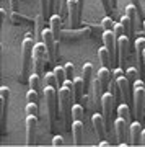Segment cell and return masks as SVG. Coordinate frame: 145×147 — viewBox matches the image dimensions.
Wrapping results in <instances>:
<instances>
[{
  "label": "cell",
  "mask_w": 145,
  "mask_h": 147,
  "mask_svg": "<svg viewBox=\"0 0 145 147\" xmlns=\"http://www.w3.org/2000/svg\"><path fill=\"white\" fill-rule=\"evenodd\" d=\"M142 124L140 121H134L129 124V139L132 142V146H140L142 144Z\"/></svg>",
  "instance_id": "2e32d148"
},
{
  "label": "cell",
  "mask_w": 145,
  "mask_h": 147,
  "mask_svg": "<svg viewBox=\"0 0 145 147\" xmlns=\"http://www.w3.org/2000/svg\"><path fill=\"white\" fill-rule=\"evenodd\" d=\"M98 146H99V147H109V146H111V142H108L106 139H103V141L99 142Z\"/></svg>",
  "instance_id": "ee69618b"
},
{
  "label": "cell",
  "mask_w": 145,
  "mask_h": 147,
  "mask_svg": "<svg viewBox=\"0 0 145 147\" xmlns=\"http://www.w3.org/2000/svg\"><path fill=\"white\" fill-rule=\"evenodd\" d=\"M57 100H59V90L54 87H44V101L49 111V129L56 127V113H57Z\"/></svg>",
  "instance_id": "3957f363"
},
{
  "label": "cell",
  "mask_w": 145,
  "mask_h": 147,
  "mask_svg": "<svg viewBox=\"0 0 145 147\" xmlns=\"http://www.w3.org/2000/svg\"><path fill=\"white\" fill-rule=\"evenodd\" d=\"M101 3H103V7H104V11L106 13H111L113 11V5H111V0H101Z\"/></svg>",
  "instance_id": "60d3db41"
},
{
  "label": "cell",
  "mask_w": 145,
  "mask_h": 147,
  "mask_svg": "<svg viewBox=\"0 0 145 147\" xmlns=\"http://www.w3.org/2000/svg\"><path fill=\"white\" fill-rule=\"evenodd\" d=\"M134 49H135V57L139 62V69L142 75L145 77V61H144V53H145V38L140 36L134 41Z\"/></svg>",
  "instance_id": "8fae6325"
},
{
  "label": "cell",
  "mask_w": 145,
  "mask_h": 147,
  "mask_svg": "<svg viewBox=\"0 0 145 147\" xmlns=\"http://www.w3.org/2000/svg\"><path fill=\"white\" fill-rule=\"evenodd\" d=\"M10 7L13 11H18V7H20V0H10Z\"/></svg>",
  "instance_id": "7bdbcfd3"
},
{
  "label": "cell",
  "mask_w": 145,
  "mask_h": 147,
  "mask_svg": "<svg viewBox=\"0 0 145 147\" xmlns=\"http://www.w3.org/2000/svg\"><path fill=\"white\" fill-rule=\"evenodd\" d=\"M114 129H116L119 144L124 142V141H127V137H129V123H127V121L117 116V119L114 121Z\"/></svg>",
  "instance_id": "9a60e30c"
},
{
  "label": "cell",
  "mask_w": 145,
  "mask_h": 147,
  "mask_svg": "<svg viewBox=\"0 0 145 147\" xmlns=\"http://www.w3.org/2000/svg\"><path fill=\"white\" fill-rule=\"evenodd\" d=\"M28 84H30V88L39 92V90H41V75H39V74H36V72H33L31 75H30Z\"/></svg>",
  "instance_id": "83f0119b"
},
{
  "label": "cell",
  "mask_w": 145,
  "mask_h": 147,
  "mask_svg": "<svg viewBox=\"0 0 145 147\" xmlns=\"http://www.w3.org/2000/svg\"><path fill=\"white\" fill-rule=\"evenodd\" d=\"M144 8H145V7H144Z\"/></svg>",
  "instance_id": "f907efd6"
},
{
  "label": "cell",
  "mask_w": 145,
  "mask_h": 147,
  "mask_svg": "<svg viewBox=\"0 0 145 147\" xmlns=\"http://www.w3.org/2000/svg\"><path fill=\"white\" fill-rule=\"evenodd\" d=\"M87 34H90V30L73 31V28H72V30H64V31H62V36L67 38V39H70V38H82V36H87Z\"/></svg>",
  "instance_id": "484cf974"
},
{
  "label": "cell",
  "mask_w": 145,
  "mask_h": 147,
  "mask_svg": "<svg viewBox=\"0 0 145 147\" xmlns=\"http://www.w3.org/2000/svg\"><path fill=\"white\" fill-rule=\"evenodd\" d=\"M91 75H93V65L91 62H85L82 67V77H83V82H85V90L88 93V90L91 88Z\"/></svg>",
  "instance_id": "ffe728a7"
},
{
  "label": "cell",
  "mask_w": 145,
  "mask_h": 147,
  "mask_svg": "<svg viewBox=\"0 0 145 147\" xmlns=\"http://www.w3.org/2000/svg\"><path fill=\"white\" fill-rule=\"evenodd\" d=\"M78 3H80V8H82V11H83V3H85V0H78Z\"/></svg>",
  "instance_id": "7dc6e473"
},
{
  "label": "cell",
  "mask_w": 145,
  "mask_h": 147,
  "mask_svg": "<svg viewBox=\"0 0 145 147\" xmlns=\"http://www.w3.org/2000/svg\"><path fill=\"white\" fill-rule=\"evenodd\" d=\"M101 23H103V28H104V30H113V28H114V21H113V18H111L109 15L104 16Z\"/></svg>",
  "instance_id": "ab89813d"
},
{
  "label": "cell",
  "mask_w": 145,
  "mask_h": 147,
  "mask_svg": "<svg viewBox=\"0 0 145 147\" xmlns=\"http://www.w3.org/2000/svg\"><path fill=\"white\" fill-rule=\"evenodd\" d=\"M91 88H93V100H95L93 103L98 105V103H101V98H103V93H104V88H103V85H101L98 77L91 82Z\"/></svg>",
  "instance_id": "7402d4cb"
},
{
  "label": "cell",
  "mask_w": 145,
  "mask_h": 147,
  "mask_svg": "<svg viewBox=\"0 0 145 147\" xmlns=\"http://www.w3.org/2000/svg\"><path fill=\"white\" fill-rule=\"evenodd\" d=\"M75 100V93H73V87H67L62 85L59 88V106L62 111L64 121H65V126L67 129H70V118H72V101Z\"/></svg>",
  "instance_id": "7a4b0ae2"
},
{
  "label": "cell",
  "mask_w": 145,
  "mask_h": 147,
  "mask_svg": "<svg viewBox=\"0 0 145 147\" xmlns=\"http://www.w3.org/2000/svg\"><path fill=\"white\" fill-rule=\"evenodd\" d=\"M60 7H62V0H49V8L56 10L57 13H60Z\"/></svg>",
  "instance_id": "f35d334b"
},
{
  "label": "cell",
  "mask_w": 145,
  "mask_h": 147,
  "mask_svg": "<svg viewBox=\"0 0 145 147\" xmlns=\"http://www.w3.org/2000/svg\"><path fill=\"white\" fill-rule=\"evenodd\" d=\"M36 129H38V116H26V144L31 146L34 144V137H36Z\"/></svg>",
  "instance_id": "4fadbf2b"
},
{
  "label": "cell",
  "mask_w": 145,
  "mask_h": 147,
  "mask_svg": "<svg viewBox=\"0 0 145 147\" xmlns=\"http://www.w3.org/2000/svg\"><path fill=\"white\" fill-rule=\"evenodd\" d=\"M47 47L44 42H36L34 44V49H33V61H34V69H33V72H36L41 75L44 72V65L47 64Z\"/></svg>",
  "instance_id": "5b68a950"
},
{
  "label": "cell",
  "mask_w": 145,
  "mask_h": 147,
  "mask_svg": "<svg viewBox=\"0 0 145 147\" xmlns=\"http://www.w3.org/2000/svg\"><path fill=\"white\" fill-rule=\"evenodd\" d=\"M83 116H85V108H83L80 103H75L72 106V118L73 119H82L83 121Z\"/></svg>",
  "instance_id": "f546056e"
},
{
  "label": "cell",
  "mask_w": 145,
  "mask_h": 147,
  "mask_svg": "<svg viewBox=\"0 0 145 147\" xmlns=\"http://www.w3.org/2000/svg\"><path fill=\"white\" fill-rule=\"evenodd\" d=\"M41 2V15L44 18H47V15L51 13V8H49V0H39Z\"/></svg>",
  "instance_id": "8d00e7d4"
},
{
  "label": "cell",
  "mask_w": 145,
  "mask_h": 147,
  "mask_svg": "<svg viewBox=\"0 0 145 147\" xmlns=\"http://www.w3.org/2000/svg\"><path fill=\"white\" fill-rule=\"evenodd\" d=\"M130 51V39L127 34L117 38V59H119L121 65H124V62L127 61V56H129Z\"/></svg>",
  "instance_id": "30bf717a"
},
{
  "label": "cell",
  "mask_w": 145,
  "mask_h": 147,
  "mask_svg": "<svg viewBox=\"0 0 145 147\" xmlns=\"http://www.w3.org/2000/svg\"><path fill=\"white\" fill-rule=\"evenodd\" d=\"M38 98H39V92H36L33 88L28 90V93H26V101L28 103H38Z\"/></svg>",
  "instance_id": "1f68e13d"
},
{
  "label": "cell",
  "mask_w": 145,
  "mask_h": 147,
  "mask_svg": "<svg viewBox=\"0 0 145 147\" xmlns=\"http://www.w3.org/2000/svg\"><path fill=\"white\" fill-rule=\"evenodd\" d=\"M142 144H144V146H145V129H144V131H142Z\"/></svg>",
  "instance_id": "f6af8a7d"
},
{
  "label": "cell",
  "mask_w": 145,
  "mask_h": 147,
  "mask_svg": "<svg viewBox=\"0 0 145 147\" xmlns=\"http://www.w3.org/2000/svg\"><path fill=\"white\" fill-rule=\"evenodd\" d=\"M38 111H39V108H38V103H28V105H26V116H28V115L38 116Z\"/></svg>",
  "instance_id": "836d02e7"
},
{
  "label": "cell",
  "mask_w": 145,
  "mask_h": 147,
  "mask_svg": "<svg viewBox=\"0 0 145 147\" xmlns=\"http://www.w3.org/2000/svg\"><path fill=\"white\" fill-rule=\"evenodd\" d=\"M49 25H51V30H52V33H54L56 39L59 41V39L62 38V25H64V18L60 16V13H54V15H51V18H49Z\"/></svg>",
  "instance_id": "e0dca14e"
},
{
  "label": "cell",
  "mask_w": 145,
  "mask_h": 147,
  "mask_svg": "<svg viewBox=\"0 0 145 147\" xmlns=\"http://www.w3.org/2000/svg\"><path fill=\"white\" fill-rule=\"evenodd\" d=\"M44 87H54V88H57V90L60 88L59 80H57L54 70H52V72H46V74H44Z\"/></svg>",
  "instance_id": "cb8c5ba5"
},
{
  "label": "cell",
  "mask_w": 145,
  "mask_h": 147,
  "mask_svg": "<svg viewBox=\"0 0 145 147\" xmlns=\"http://www.w3.org/2000/svg\"><path fill=\"white\" fill-rule=\"evenodd\" d=\"M132 2V5H135V8H137V13H139V20L140 21H144L145 18H144V15H145V8H144V5L140 3V0H130Z\"/></svg>",
  "instance_id": "d6a6232c"
},
{
  "label": "cell",
  "mask_w": 145,
  "mask_h": 147,
  "mask_svg": "<svg viewBox=\"0 0 145 147\" xmlns=\"http://www.w3.org/2000/svg\"><path fill=\"white\" fill-rule=\"evenodd\" d=\"M44 20H46V18H44L42 15H39L36 18V34H38V38H41V34H42V30H44V28H42V25H44L42 21Z\"/></svg>",
  "instance_id": "d590c367"
},
{
  "label": "cell",
  "mask_w": 145,
  "mask_h": 147,
  "mask_svg": "<svg viewBox=\"0 0 145 147\" xmlns=\"http://www.w3.org/2000/svg\"><path fill=\"white\" fill-rule=\"evenodd\" d=\"M114 103H116V96H114L111 92H104L103 98H101V106H103V116H104V121H106L108 126H109V123H111Z\"/></svg>",
  "instance_id": "ba28073f"
},
{
  "label": "cell",
  "mask_w": 145,
  "mask_h": 147,
  "mask_svg": "<svg viewBox=\"0 0 145 147\" xmlns=\"http://www.w3.org/2000/svg\"><path fill=\"white\" fill-rule=\"evenodd\" d=\"M91 124H93L95 132H96L99 141L106 139V121H104V116L99 115V113H93L91 115Z\"/></svg>",
  "instance_id": "7c38bea8"
},
{
  "label": "cell",
  "mask_w": 145,
  "mask_h": 147,
  "mask_svg": "<svg viewBox=\"0 0 145 147\" xmlns=\"http://www.w3.org/2000/svg\"><path fill=\"white\" fill-rule=\"evenodd\" d=\"M65 74H67V79H70V80H73L75 79V67H73V64L72 62H67L65 65Z\"/></svg>",
  "instance_id": "e575fe53"
},
{
  "label": "cell",
  "mask_w": 145,
  "mask_h": 147,
  "mask_svg": "<svg viewBox=\"0 0 145 147\" xmlns=\"http://www.w3.org/2000/svg\"><path fill=\"white\" fill-rule=\"evenodd\" d=\"M117 116L122 118V119H126L130 124V108H129L127 103H121V105L117 106Z\"/></svg>",
  "instance_id": "d4e9b609"
},
{
  "label": "cell",
  "mask_w": 145,
  "mask_h": 147,
  "mask_svg": "<svg viewBox=\"0 0 145 147\" xmlns=\"http://www.w3.org/2000/svg\"><path fill=\"white\" fill-rule=\"evenodd\" d=\"M62 144H64L62 136H54L52 137V146H62Z\"/></svg>",
  "instance_id": "b9f144b4"
},
{
  "label": "cell",
  "mask_w": 145,
  "mask_h": 147,
  "mask_svg": "<svg viewBox=\"0 0 145 147\" xmlns=\"http://www.w3.org/2000/svg\"><path fill=\"white\" fill-rule=\"evenodd\" d=\"M132 100H134L135 116L142 118L145 111V84L139 79L135 80V84L132 85Z\"/></svg>",
  "instance_id": "277c9868"
},
{
  "label": "cell",
  "mask_w": 145,
  "mask_h": 147,
  "mask_svg": "<svg viewBox=\"0 0 145 147\" xmlns=\"http://www.w3.org/2000/svg\"><path fill=\"white\" fill-rule=\"evenodd\" d=\"M33 49H34V42H33V33H28L21 42V57H23V64H21V82H28L31 70L34 69V61H33Z\"/></svg>",
  "instance_id": "6da1fadb"
},
{
  "label": "cell",
  "mask_w": 145,
  "mask_h": 147,
  "mask_svg": "<svg viewBox=\"0 0 145 147\" xmlns=\"http://www.w3.org/2000/svg\"><path fill=\"white\" fill-rule=\"evenodd\" d=\"M41 41L46 44L47 47V53H49V61L51 62H54L57 57V39L56 36H54V33H52V30L49 28V30H42V34H41Z\"/></svg>",
  "instance_id": "8992f818"
},
{
  "label": "cell",
  "mask_w": 145,
  "mask_h": 147,
  "mask_svg": "<svg viewBox=\"0 0 145 147\" xmlns=\"http://www.w3.org/2000/svg\"><path fill=\"white\" fill-rule=\"evenodd\" d=\"M73 93H75V101H82L83 95L87 93L83 77H75L73 79Z\"/></svg>",
  "instance_id": "44dd1931"
},
{
  "label": "cell",
  "mask_w": 145,
  "mask_h": 147,
  "mask_svg": "<svg viewBox=\"0 0 145 147\" xmlns=\"http://www.w3.org/2000/svg\"><path fill=\"white\" fill-rule=\"evenodd\" d=\"M126 77H127V80H129V84H130V87L135 84V80L139 79V70L135 67H130V69H127V72H126Z\"/></svg>",
  "instance_id": "4dcf8cb0"
},
{
  "label": "cell",
  "mask_w": 145,
  "mask_h": 147,
  "mask_svg": "<svg viewBox=\"0 0 145 147\" xmlns=\"http://www.w3.org/2000/svg\"><path fill=\"white\" fill-rule=\"evenodd\" d=\"M80 3L78 0H68V20H70V28H77L78 21H80Z\"/></svg>",
  "instance_id": "5bb4252c"
},
{
  "label": "cell",
  "mask_w": 145,
  "mask_h": 147,
  "mask_svg": "<svg viewBox=\"0 0 145 147\" xmlns=\"http://www.w3.org/2000/svg\"><path fill=\"white\" fill-rule=\"evenodd\" d=\"M72 134H73V142H75V146H82L83 144V121L82 119H73Z\"/></svg>",
  "instance_id": "ac0fdd59"
},
{
  "label": "cell",
  "mask_w": 145,
  "mask_h": 147,
  "mask_svg": "<svg viewBox=\"0 0 145 147\" xmlns=\"http://www.w3.org/2000/svg\"><path fill=\"white\" fill-rule=\"evenodd\" d=\"M8 100H10V88L3 85V87H0V124H2V131L3 132H5V127H7Z\"/></svg>",
  "instance_id": "52a82bcc"
},
{
  "label": "cell",
  "mask_w": 145,
  "mask_h": 147,
  "mask_svg": "<svg viewBox=\"0 0 145 147\" xmlns=\"http://www.w3.org/2000/svg\"><path fill=\"white\" fill-rule=\"evenodd\" d=\"M142 25H144V31H145V20H144V21H142Z\"/></svg>",
  "instance_id": "c3c4849f"
},
{
  "label": "cell",
  "mask_w": 145,
  "mask_h": 147,
  "mask_svg": "<svg viewBox=\"0 0 145 147\" xmlns=\"http://www.w3.org/2000/svg\"><path fill=\"white\" fill-rule=\"evenodd\" d=\"M144 61H145V53H144Z\"/></svg>",
  "instance_id": "681fc988"
},
{
  "label": "cell",
  "mask_w": 145,
  "mask_h": 147,
  "mask_svg": "<svg viewBox=\"0 0 145 147\" xmlns=\"http://www.w3.org/2000/svg\"><path fill=\"white\" fill-rule=\"evenodd\" d=\"M103 42H104V46L109 49L111 57H113V62H114L116 61V54H117V36H116V33L113 30H104Z\"/></svg>",
  "instance_id": "9c48e42d"
},
{
  "label": "cell",
  "mask_w": 145,
  "mask_h": 147,
  "mask_svg": "<svg viewBox=\"0 0 145 147\" xmlns=\"http://www.w3.org/2000/svg\"><path fill=\"white\" fill-rule=\"evenodd\" d=\"M54 74H56L57 80H59V85L62 87L64 82L67 80V74H65V67H62V65H56L54 67Z\"/></svg>",
  "instance_id": "f1b7e54d"
},
{
  "label": "cell",
  "mask_w": 145,
  "mask_h": 147,
  "mask_svg": "<svg viewBox=\"0 0 145 147\" xmlns=\"http://www.w3.org/2000/svg\"><path fill=\"white\" fill-rule=\"evenodd\" d=\"M99 79V82H101V85H103L104 92H108L109 90V84H111V79H113V72L109 70V67H101L98 70V75H96Z\"/></svg>",
  "instance_id": "d6986e66"
},
{
  "label": "cell",
  "mask_w": 145,
  "mask_h": 147,
  "mask_svg": "<svg viewBox=\"0 0 145 147\" xmlns=\"http://www.w3.org/2000/svg\"><path fill=\"white\" fill-rule=\"evenodd\" d=\"M111 5H113V8H116V5H117V0H111Z\"/></svg>",
  "instance_id": "bcb514c9"
},
{
  "label": "cell",
  "mask_w": 145,
  "mask_h": 147,
  "mask_svg": "<svg viewBox=\"0 0 145 147\" xmlns=\"http://www.w3.org/2000/svg\"><path fill=\"white\" fill-rule=\"evenodd\" d=\"M113 31L116 33V36L117 38H121V36H124L126 34V30H124V26H122V23H114V28H113Z\"/></svg>",
  "instance_id": "74e56055"
},
{
  "label": "cell",
  "mask_w": 145,
  "mask_h": 147,
  "mask_svg": "<svg viewBox=\"0 0 145 147\" xmlns=\"http://www.w3.org/2000/svg\"><path fill=\"white\" fill-rule=\"evenodd\" d=\"M121 23H122V26H124V30H126V34L130 38L132 34H134V30H135V26H134V23H132V20H130L127 15H124L122 18H121Z\"/></svg>",
  "instance_id": "4316f807"
},
{
  "label": "cell",
  "mask_w": 145,
  "mask_h": 147,
  "mask_svg": "<svg viewBox=\"0 0 145 147\" xmlns=\"http://www.w3.org/2000/svg\"><path fill=\"white\" fill-rule=\"evenodd\" d=\"M98 57H99V61H101V64H103L104 67H109V64L113 62L111 53H109V49H108L106 46H104V47H99V51H98Z\"/></svg>",
  "instance_id": "603a6c76"
}]
</instances>
